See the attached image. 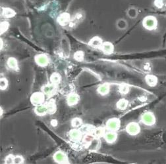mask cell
<instances>
[{
  "label": "cell",
  "mask_w": 166,
  "mask_h": 164,
  "mask_svg": "<svg viewBox=\"0 0 166 164\" xmlns=\"http://www.w3.org/2000/svg\"><path fill=\"white\" fill-rule=\"evenodd\" d=\"M57 90V86H56L54 84L48 83L43 86L42 87V91L44 93L46 96L52 97L54 95Z\"/></svg>",
  "instance_id": "obj_10"
},
{
  "label": "cell",
  "mask_w": 166,
  "mask_h": 164,
  "mask_svg": "<svg viewBox=\"0 0 166 164\" xmlns=\"http://www.w3.org/2000/svg\"><path fill=\"white\" fill-rule=\"evenodd\" d=\"M103 44V40L98 36H95L88 41V45L91 47L96 49H100Z\"/></svg>",
  "instance_id": "obj_17"
},
{
  "label": "cell",
  "mask_w": 166,
  "mask_h": 164,
  "mask_svg": "<svg viewBox=\"0 0 166 164\" xmlns=\"http://www.w3.org/2000/svg\"><path fill=\"white\" fill-rule=\"evenodd\" d=\"M110 91H111V87H110V84L109 83H104L100 85L98 87L97 89H96V91H97L98 94L103 97H105L106 95H109Z\"/></svg>",
  "instance_id": "obj_15"
},
{
  "label": "cell",
  "mask_w": 166,
  "mask_h": 164,
  "mask_svg": "<svg viewBox=\"0 0 166 164\" xmlns=\"http://www.w3.org/2000/svg\"><path fill=\"white\" fill-rule=\"evenodd\" d=\"M9 87V81L6 78L3 77L1 78L0 80V89L2 91H5Z\"/></svg>",
  "instance_id": "obj_28"
},
{
  "label": "cell",
  "mask_w": 166,
  "mask_h": 164,
  "mask_svg": "<svg viewBox=\"0 0 166 164\" xmlns=\"http://www.w3.org/2000/svg\"><path fill=\"white\" fill-rule=\"evenodd\" d=\"M126 133L132 137H135L140 134L141 131V126L135 121H131L125 127Z\"/></svg>",
  "instance_id": "obj_4"
},
{
  "label": "cell",
  "mask_w": 166,
  "mask_h": 164,
  "mask_svg": "<svg viewBox=\"0 0 166 164\" xmlns=\"http://www.w3.org/2000/svg\"><path fill=\"white\" fill-rule=\"evenodd\" d=\"M50 125L53 127V128H56L58 125V121L56 119H52L50 121Z\"/></svg>",
  "instance_id": "obj_34"
},
{
  "label": "cell",
  "mask_w": 166,
  "mask_h": 164,
  "mask_svg": "<svg viewBox=\"0 0 166 164\" xmlns=\"http://www.w3.org/2000/svg\"><path fill=\"white\" fill-rule=\"evenodd\" d=\"M80 96L79 94L74 93V92H71L67 95L66 97V104L69 106V107H75L77 105L80 101Z\"/></svg>",
  "instance_id": "obj_9"
},
{
  "label": "cell",
  "mask_w": 166,
  "mask_h": 164,
  "mask_svg": "<svg viewBox=\"0 0 166 164\" xmlns=\"http://www.w3.org/2000/svg\"><path fill=\"white\" fill-rule=\"evenodd\" d=\"M53 159L57 163H69V160L66 153L61 150L57 151L53 156Z\"/></svg>",
  "instance_id": "obj_8"
},
{
  "label": "cell",
  "mask_w": 166,
  "mask_h": 164,
  "mask_svg": "<svg viewBox=\"0 0 166 164\" xmlns=\"http://www.w3.org/2000/svg\"><path fill=\"white\" fill-rule=\"evenodd\" d=\"M34 62L40 67L45 68L50 64V59L45 53H40L34 57Z\"/></svg>",
  "instance_id": "obj_7"
},
{
  "label": "cell",
  "mask_w": 166,
  "mask_h": 164,
  "mask_svg": "<svg viewBox=\"0 0 166 164\" xmlns=\"http://www.w3.org/2000/svg\"><path fill=\"white\" fill-rule=\"evenodd\" d=\"M34 114L36 116H39V117H43V116H45L48 114V110L46 103L36 106L34 109Z\"/></svg>",
  "instance_id": "obj_14"
},
{
  "label": "cell",
  "mask_w": 166,
  "mask_h": 164,
  "mask_svg": "<svg viewBox=\"0 0 166 164\" xmlns=\"http://www.w3.org/2000/svg\"><path fill=\"white\" fill-rule=\"evenodd\" d=\"M7 66L9 69L13 71H18L19 70V62L15 57H9L7 60Z\"/></svg>",
  "instance_id": "obj_16"
},
{
  "label": "cell",
  "mask_w": 166,
  "mask_h": 164,
  "mask_svg": "<svg viewBox=\"0 0 166 164\" xmlns=\"http://www.w3.org/2000/svg\"><path fill=\"white\" fill-rule=\"evenodd\" d=\"M14 158L15 155L13 154H9L5 158V163H14Z\"/></svg>",
  "instance_id": "obj_31"
},
{
  "label": "cell",
  "mask_w": 166,
  "mask_h": 164,
  "mask_svg": "<svg viewBox=\"0 0 166 164\" xmlns=\"http://www.w3.org/2000/svg\"><path fill=\"white\" fill-rule=\"evenodd\" d=\"M128 104H129L128 100H127L126 99L123 98V99H119L118 101L117 102L116 108L117 110H121V111H123L127 108Z\"/></svg>",
  "instance_id": "obj_23"
},
{
  "label": "cell",
  "mask_w": 166,
  "mask_h": 164,
  "mask_svg": "<svg viewBox=\"0 0 166 164\" xmlns=\"http://www.w3.org/2000/svg\"><path fill=\"white\" fill-rule=\"evenodd\" d=\"M106 131V129L104 128H101V127H99V128H96L93 131L92 135L96 137V138H101L103 137Z\"/></svg>",
  "instance_id": "obj_25"
},
{
  "label": "cell",
  "mask_w": 166,
  "mask_h": 164,
  "mask_svg": "<svg viewBox=\"0 0 166 164\" xmlns=\"http://www.w3.org/2000/svg\"><path fill=\"white\" fill-rule=\"evenodd\" d=\"M46 95L42 91H36L30 95V102L34 107L45 103Z\"/></svg>",
  "instance_id": "obj_3"
},
{
  "label": "cell",
  "mask_w": 166,
  "mask_h": 164,
  "mask_svg": "<svg viewBox=\"0 0 166 164\" xmlns=\"http://www.w3.org/2000/svg\"><path fill=\"white\" fill-rule=\"evenodd\" d=\"M2 17L6 19H11L15 17L16 12L12 9L9 7H3L2 11Z\"/></svg>",
  "instance_id": "obj_20"
},
{
  "label": "cell",
  "mask_w": 166,
  "mask_h": 164,
  "mask_svg": "<svg viewBox=\"0 0 166 164\" xmlns=\"http://www.w3.org/2000/svg\"><path fill=\"white\" fill-rule=\"evenodd\" d=\"M165 5H166V3H165Z\"/></svg>",
  "instance_id": "obj_35"
},
{
  "label": "cell",
  "mask_w": 166,
  "mask_h": 164,
  "mask_svg": "<svg viewBox=\"0 0 166 164\" xmlns=\"http://www.w3.org/2000/svg\"><path fill=\"white\" fill-rule=\"evenodd\" d=\"M71 18V15L69 13L64 12L58 16L57 18V22L61 26H66L70 23Z\"/></svg>",
  "instance_id": "obj_11"
},
{
  "label": "cell",
  "mask_w": 166,
  "mask_h": 164,
  "mask_svg": "<svg viewBox=\"0 0 166 164\" xmlns=\"http://www.w3.org/2000/svg\"><path fill=\"white\" fill-rule=\"evenodd\" d=\"M62 77L60 73L58 72H53L50 77V82L51 83L54 84L57 86L61 82Z\"/></svg>",
  "instance_id": "obj_21"
},
{
  "label": "cell",
  "mask_w": 166,
  "mask_h": 164,
  "mask_svg": "<svg viewBox=\"0 0 166 164\" xmlns=\"http://www.w3.org/2000/svg\"><path fill=\"white\" fill-rule=\"evenodd\" d=\"M119 92L121 95H127L129 92V88L126 85H121L119 87Z\"/></svg>",
  "instance_id": "obj_30"
},
{
  "label": "cell",
  "mask_w": 166,
  "mask_h": 164,
  "mask_svg": "<svg viewBox=\"0 0 166 164\" xmlns=\"http://www.w3.org/2000/svg\"><path fill=\"white\" fill-rule=\"evenodd\" d=\"M83 136V133L80 128H73L68 133L69 139L73 142H81Z\"/></svg>",
  "instance_id": "obj_5"
},
{
  "label": "cell",
  "mask_w": 166,
  "mask_h": 164,
  "mask_svg": "<svg viewBox=\"0 0 166 164\" xmlns=\"http://www.w3.org/2000/svg\"><path fill=\"white\" fill-rule=\"evenodd\" d=\"M121 128V121L117 118H111L105 123V129L107 131H119Z\"/></svg>",
  "instance_id": "obj_6"
},
{
  "label": "cell",
  "mask_w": 166,
  "mask_h": 164,
  "mask_svg": "<svg viewBox=\"0 0 166 164\" xmlns=\"http://www.w3.org/2000/svg\"><path fill=\"white\" fill-rule=\"evenodd\" d=\"M83 17H84V15H83V13H81V12L77 13L75 15L73 16V17L71 18V22L69 24V27L73 28V27H74V26H75L80 22H81Z\"/></svg>",
  "instance_id": "obj_19"
},
{
  "label": "cell",
  "mask_w": 166,
  "mask_h": 164,
  "mask_svg": "<svg viewBox=\"0 0 166 164\" xmlns=\"http://www.w3.org/2000/svg\"><path fill=\"white\" fill-rule=\"evenodd\" d=\"M71 125L73 128H80L83 125V120L79 117L73 118L71 121Z\"/></svg>",
  "instance_id": "obj_26"
},
{
  "label": "cell",
  "mask_w": 166,
  "mask_h": 164,
  "mask_svg": "<svg viewBox=\"0 0 166 164\" xmlns=\"http://www.w3.org/2000/svg\"><path fill=\"white\" fill-rule=\"evenodd\" d=\"M104 141L110 145H112L115 143L117 141L118 135H117V132L115 131H106L103 137Z\"/></svg>",
  "instance_id": "obj_12"
},
{
  "label": "cell",
  "mask_w": 166,
  "mask_h": 164,
  "mask_svg": "<svg viewBox=\"0 0 166 164\" xmlns=\"http://www.w3.org/2000/svg\"><path fill=\"white\" fill-rule=\"evenodd\" d=\"M100 49L105 55H111L114 52V45L110 41L103 42Z\"/></svg>",
  "instance_id": "obj_13"
},
{
  "label": "cell",
  "mask_w": 166,
  "mask_h": 164,
  "mask_svg": "<svg viewBox=\"0 0 166 164\" xmlns=\"http://www.w3.org/2000/svg\"><path fill=\"white\" fill-rule=\"evenodd\" d=\"M48 110V114H54L57 111V104L54 99H50L45 103Z\"/></svg>",
  "instance_id": "obj_18"
},
{
  "label": "cell",
  "mask_w": 166,
  "mask_h": 164,
  "mask_svg": "<svg viewBox=\"0 0 166 164\" xmlns=\"http://www.w3.org/2000/svg\"><path fill=\"white\" fill-rule=\"evenodd\" d=\"M9 23L7 21H3L0 24V31H1V35L5 33L9 30Z\"/></svg>",
  "instance_id": "obj_29"
},
{
  "label": "cell",
  "mask_w": 166,
  "mask_h": 164,
  "mask_svg": "<svg viewBox=\"0 0 166 164\" xmlns=\"http://www.w3.org/2000/svg\"><path fill=\"white\" fill-rule=\"evenodd\" d=\"M143 27L148 31H154L158 27L157 19L154 16H147L142 20Z\"/></svg>",
  "instance_id": "obj_2"
},
{
  "label": "cell",
  "mask_w": 166,
  "mask_h": 164,
  "mask_svg": "<svg viewBox=\"0 0 166 164\" xmlns=\"http://www.w3.org/2000/svg\"><path fill=\"white\" fill-rule=\"evenodd\" d=\"M95 128H96L94 126L89 124L83 125L81 128H80L83 134H92Z\"/></svg>",
  "instance_id": "obj_24"
},
{
  "label": "cell",
  "mask_w": 166,
  "mask_h": 164,
  "mask_svg": "<svg viewBox=\"0 0 166 164\" xmlns=\"http://www.w3.org/2000/svg\"><path fill=\"white\" fill-rule=\"evenodd\" d=\"M141 121L144 125L150 127L156 124V118L153 112L150 111H146L141 116Z\"/></svg>",
  "instance_id": "obj_1"
},
{
  "label": "cell",
  "mask_w": 166,
  "mask_h": 164,
  "mask_svg": "<svg viewBox=\"0 0 166 164\" xmlns=\"http://www.w3.org/2000/svg\"><path fill=\"white\" fill-rule=\"evenodd\" d=\"M145 82L150 87H155L158 84V78L152 74H148L145 76Z\"/></svg>",
  "instance_id": "obj_22"
},
{
  "label": "cell",
  "mask_w": 166,
  "mask_h": 164,
  "mask_svg": "<svg viewBox=\"0 0 166 164\" xmlns=\"http://www.w3.org/2000/svg\"><path fill=\"white\" fill-rule=\"evenodd\" d=\"M154 4L155 7H156L158 9H162L164 6V0H154Z\"/></svg>",
  "instance_id": "obj_32"
},
{
  "label": "cell",
  "mask_w": 166,
  "mask_h": 164,
  "mask_svg": "<svg viewBox=\"0 0 166 164\" xmlns=\"http://www.w3.org/2000/svg\"><path fill=\"white\" fill-rule=\"evenodd\" d=\"M24 162H25V160L23 156H19V155L15 156L14 163H23Z\"/></svg>",
  "instance_id": "obj_33"
},
{
  "label": "cell",
  "mask_w": 166,
  "mask_h": 164,
  "mask_svg": "<svg viewBox=\"0 0 166 164\" xmlns=\"http://www.w3.org/2000/svg\"><path fill=\"white\" fill-rule=\"evenodd\" d=\"M84 57H85L84 52L83 51L79 50L74 53L73 55V59L76 61L81 62L84 60Z\"/></svg>",
  "instance_id": "obj_27"
}]
</instances>
